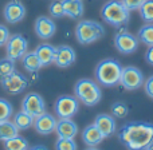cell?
<instances>
[{
	"mask_svg": "<svg viewBox=\"0 0 153 150\" xmlns=\"http://www.w3.org/2000/svg\"><path fill=\"white\" fill-rule=\"evenodd\" d=\"M118 140L128 150H145L153 143V123L128 122L118 130Z\"/></svg>",
	"mask_w": 153,
	"mask_h": 150,
	"instance_id": "6da1fadb",
	"label": "cell"
},
{
	"mask_svg": "<svg viewBox=\"0 0 153 150\" xmlns=\"http://www.w3.org/2000/svg\"><path fill=\"white\" fill-rule=\"evenodd\" d=\"M122 66L117 59L108 58L101 61L95 67V79L100 84L105 87H114L120 83Z\"/></svg>",
	"mask_w": 153,
	"mask_h": 150,
	"instance_id": "7a4b0ae2",
	"label": "cell"
},
{
	"mask_svg": "<svg viewBox=\"0 0 153 150\" xmlns=\"http://www.w3.org/2000/svg\"><path fill=\"white\" fill-rule=\"evenodd\" d=\"M101 16L113 27L126 26L130 20V11L122 4L121 0H109L101 10Z\"/></svg>",
	"mask_w": 153,
	"mask_h": 150,
	"instance_id": "3957f363",
	"label": "cell"
},
{
	"mask_svg": "<svg viewBox=\"0 0 153 150\" xmlns=\"http://www.w3.org/2000/svg\"><path fill=\"white\" fill-rule=\"evenodd\" d=\"M74 94L76 99L82 102L85 106H95L102 99V91L98 83H95L91 79H79L74 86Z\"/></svg>",
	"mask_w": 153,
	"mask_h": 150,
	"instance_id": "277c9868",
	"label": "cell"
},
{
	"mask_svg": "<svg viewBox=\"0 0 153 150\" xmlns=\"http://www.w3.org/2000/svg\"><path fill=\"white\" fill-rule=\"evenodd\" d=\"M105 35V28L95 20H81L75 27V38L81 44H90Z\"/></svg>",
	"mask_w": 153,
	"mask_h": 150,
	"instance_id": "5b68a950",
	"label": "cell"
},
{
	"mask_svg": "<svg viewBox=\"0 0 153 150\" xmlns=\"http://www.w3.org/2000/svg\"><path fill=\"white\" fill-rule=\"evenodd\" d=\"M144 74L138 67L136 66H126L122 67V72H121V78H120V84H122V87L129 91L137 90L140 87L144 86Z\"/></svg>",
	"mask_w": 153,
	"mask_h": 150,
	"instance_id": "8992f818",
	"label": "cell"
},
{
	"mask_svg": "<svg viewBox=\"0 0 153 150\" xmlns=\"http://www.w3.org/2000/svg\"><path fill=\"white\" fill-rule=\"evenodd\" d=\"M54 110L59 118H71L79 110V100L75 95H61L55 100Z\"/></svg>",
	"mask_w": 153,
	"mask_h": 150,
	"instance_id": "52a82bcc",
	"label": "cell"
},
{
	"mask_svg": "<svg viewBox=\"0 0 153 150\" xmlns=\"http://www.w3.org/2000/svg\"><path fill=\"white\" fill-rule=\"evenodd\" d=\"M0 83H1V87L4 89L5 92L16 95L23 92L28 87V79L24 75H22L20 72L13 71L11 75L0 79Z\"/></svg>",
	"mask_w": 153,
	"mask_h": 150,
	"instance_id": "ba28073f",
	"label": "cell"
},
{
	"mask_svg": "<svg viewBox=\"0 0 153 150\" xmlns=\"http://www.w3.org/2000/svg\"><path fill=\"white\" fill-rule=\"evenodd\" d=\"M138 43H140V40L128 31H120L114 36V46H116L117 51L124 54V55H129V54L137 51Z\"/></svg>",
	"mask_w": 153,
	"mask_h": 150,
	"instance_id": "9c48e42d",
	"label": "cell"
},
{
	"mask_svg": "<svg viewBox=\"0 0 153 150\" xmlns=\"http://www.w3.org/2000/svg\"><path fill=\"white\" fill-rule=\"evenodd\" d=\"M5 46H7V58L12 59V61H18V59L23 58V55L27 52L28 42L23 35L15 34L11 35Z\"/></svg>",
	"mask_w": 153,
	"mask_h": 150,
	"instance_id": "30bf717a",
	"label": "cell"
},
{
	"mask_svg": "<svg viewBox=\"0 0 153 150\" xmlns=\"http://www.w3.org/2000/svg\"><path fill=\"white\" fill-rule=\"evenodd\" d=\"M22 111L30 114L31 117H38L40 114L46 113V103L42 95L36 92H30L22 100Z\"/></svg>",
	"mask_w": 153,
	"mask_h": 150,
	"instance_id": "8fae6325",
	"label": "cell"
},
{
	"mask_svg": "<svg viewBox=\"0 0 153 150\" xmlns=\"http://www.w3.org/2000/svg\"><path fill=\"white\" fill-rule=\"evenodd\" d=\"M3 13H4L5 21L11 24H16L20 20H23L26 16V7L19 0H11L10 3L5 4Z\"/></svg>",
	"mask_w": 153,
	"mask_h": 150,
	"instance_id": "7c38bea8",
	"label": "cell"
},
{
	"mask_svg": "<svg viewBox=\"0 0 153 150\" xmlns=\"http://www.w3.org/2000/svg\"><path fill=\"white\" fill-rule=\"evenodd\" d=\"M76 59V54L74 48L70 46L62 44L55 47V58H54V63L61 69H66L70 67Z\"/></svg>",
	"mask_w": 153,
	"mask_h": 150,
	"instance_id": "4fadbf2b",
	"label": "cell"
},
{
	"mask_svg": "<svg viewBox=\"0 0 153 150\" xmlns=\"http://www.w3.org/2000/svg\"><path fill=\"white\" fill-rule=\"evenodd\" d=\"M34 127L39 134L48 135V134L55 132L56 119H55V117H53L51 114L43 113V114H40V115H38L34 118Z\"/></svg>",
	"mask_w": 153,
	"mask_h": 150,
	"instance_id": "5bb4252c",
	"label": "cell"
},
{
	"mask_svg": "<svg viewBox=\"0 0 153 150\" xmlns=\"http://www.w3.org/2000/svg\"><path fill=\"white\" fill-rule=\"evenodd\" d=\"M56 26L47 16H39L35 20V32L43 40H48L55 35Z\"/></svg>",
	"mask_w": 153,
	"mask_h": 150,
	"instance_id": "9a60e30c",
	"label": "cell"
},
{
	"mask_svg": "<svg viewBox=\"0 0 153 150\" xmlns=\"http://www.w3.org/2000/svg\"><path fill=\"white\" fill-rule=\"evenodd\" d=\"M55 133L58 138H74L78 134V127L71 118H59V121H56Z\"/></svg>",
	"mask_w": 153,
	"mask_h": 150,
	"instance_id": "2e32d148",
	"label": "cell"
},
{
	"mask_svg": "<svg viewBox=\"0 0 153 150\" xmlns=\"http://www.w3.org/2000/svg\"><path fill=\"white\" fill-rule=\"evenodd\" d=\"M94 125L98 127L103 137H110L114 132H116V119L114 117L109 115V114H98L95 117Z\"/></svg>",
	"mask_w": 153,
	"mask_h": 150,
	"instance_id": "e0dca14e",
	"label": "cell"
},
{
	"mask_svg": "<svg viewBox=\"0 0 153 150\" xmlns=\"http://www.w3.org/2000/svg\"><path fill=\"white\" fill-rule=\"evenodd\" d=\"M103 138L105 137H103L102 133L98 130V127L95 126L94 123L86 126L85 127V130L82 132V140H83V142L86 143L87 146L100 145V143L103 141Z\"/></svg>",
	"mask_w": 153,
	"mask_h": 150,
	"instance_id": "ac0fdd59",
	"label": "cell"
},
{
	"mask_svg": "<svg viewBox=\"0 0 153 150\" xmlns=\"http://www.w3.org/2000/svg\"><path fill=\"white\" fill-rule=\"evenodd\" d=\"M65 10V16H69L70 19H79L83 15V1L82 0H62Z\"/></svg>",
	"mask_w": 153,
	"mask_h": 150,
	"instance_id": "d6986e66",
	"label": "cell"
},
{
	"mask_svg": "<svg viewBox=\"0 0 153 150\" xmlns=\"http://www.w3.org/2000/svg\"><path fill=\"white\" fill-rule=\"evenodd\" d=\"M35 54L38 55L40 63L43 66H48V64L54 63V58H55V47L48 43H42L36 47Z\"/></svg>",
	"mask_w": 153,
	"mask_h": 150,
	"instance_id": "ffe728a7",
	"label": "cell"
},
{
	"mask_svg": "<svg viewBox=\"0 0 153 150\" xmlns=\"http://www.w3.org/2000/svg\"><path fill=\"white\" fill-rule=\"evenodd\" d=\"M22 63H23V67L27 70L28 72L34 74V72H38L42 67V63H40L38 55L35 54V51H31V52H26L22 58Z\"/></svg>",
	"mask_w": 153,
	"mask_h": 150,
	"instance_id": "44dd1931",
	"label": "cell"
},
{
	"mask_svg": "<svg viewBox=\"0 0 153 150\" xmlns=\"http://www.w3.org/2000/svg\"><path fill=\"white\" fill-rule=\"evenodd\" d=\"M4 149L5 150H28L30 145L26 138L18 134L15 137L10 138V140L4 141Z\"/></svg>",
	"mask_w": 153,
	"mask_h": 150,
	"instance_id": "7402d4cb",
	"label": "cell"
},
{
	"mask_svg": "<svg viewBox=\"0 0 153 150\" xmlns=\"http://www.w3.org/2000/svg\"><path fill=\"white\" fill-rule=\"evenodd\" d=\"M18 127L15 126L13 122H11L10 119L7 121H1L0 122V140L1 141H7L10 138L18 135Z\"/></svg>",
	"mask_w": 153,
	"mask_h": 150,
	"instance_id": "603a6c76",
	"label": "cell"
},
{
	"mask_svg": "<svg viewBox=\"0 0 153 150\" xmlns=\"http://www.w3.org/2000/svg\"><path fill=\"white\" fill-rule=\"evenodd\" d=\"M13 123L18 127V130H27L34 125V117H31L24 111H19L13 117Z\"/></svg>",
	"mask_w": 153,
	"mask_h": 150,
	"instance_id": "cb8c5ba5",
	"label": "cell"
},
{
	"mask_svg": "<svg viewBox=\"0 0 153 150\" xmlns=\"http://www.w3.org/2000/svg\"><path fill=\"white\" fill-rule=\"evenodd\" d=\"M137 39L140 40L141 43L146 44L148 47L153 46V23H148L141 27L140 31H138Z\"/></svg>",
	"mask_w": 153,
	"mask_h": 150,
	"instance_id": "d4e9b609",
	"label": "cell"
},
{
	"mask_svg": "<svg viewBox=\"0 0 153 150\" xmlns=\"http://www.w3.org/2000/svg\"><path fill=\"white\" fill-rule=\"evenodd\" d=\"M15 70V61L10 58H3L0 59V79L5 78V76L11 75Z\"/></svg>",
	"mask_w": 153,
	"mask_h": 150,
	"instance_id": "484cf974",
	"label": "cell"
},
{
	"mask_svg": "<svg viewBox=\"0 0 153 150\" xmlns=\"http://www.w3.org/2000/svg\"><path fill=\"white\" fill-rule=\"evenodd\" d=\"M140 15L146 23H153V0H145L143 5L138 8Z\"/></svg>",
	"mask_w": 153,
	"mask_h": 150,
	"instance_id": "4316f807",
	"label": "cell"
},
{
	"mask_svg": "<svg viewBox=\"0 0 153 150\" xmlns=\"http://www.w3.org/2000/svg\"><path fill=\"white\" fill-rule=\"evenodd\" d=\"M111 115L116 118H125L129 114V107L124 102H114L110 107Z\"/></svg>",
	"mask_w": 153,
	"mask_h": 150,
	"instance_id": "83f0119b",
	"label": "cell"
},
{
	"mask_svg": "<svg viewBox=\"0 0 153 150\" xmlns=\"http://www.w3.org/2000/svg\"><path fill=\"white\" fill-rule=\"evenodd\" d=\"M12 113H13L12 105H11L7 99L0 98V122L10 119V117L12 115Z\"/></svg>",
	"mask_w": 153,
	"mask_h": 150,
	"instance_id": "f1b7e54d",
	"label": "cell"
},
{
	"mask_svg": "<svg viewBox=\"0 0 153 150\" xmlns=\"http://www.w3.org/2000/svg\"><path fill=\"white\" fill-rule=\"evenodd\" d=\"M55 150H76V142L74 138H58Z\"/></svg>",
	"mask_w": 153,
	"mask_h": 150,
	"instance_id": "f546056e",
	"label": "cell"
},
{
	"mask_svg": "<svg viewBox=\"0 0 153 150\" xmlns=\"http://www.w3.org/2000/svg\"><path fill=\"white\" fill-rule=\"evenodd\" d=\"M50 15L55 19L63 18L65 16V10H63V4H62V0H54L50 4Z\"/></svg>",
	"mask_w": 153,
	"mask_h": 150,
	"instance_id": "4dcf8cb0",
	"label": "cell"
},
{
	"mask_svg": "<svg viewBox=\"0 0 153 150\" xmlns=\"http://www.w3.org/2000/svg\"><path fill=\"white\" fill-rule=\"evenodd\" d=\"M121 1L129 11H136L145 3V0H121Z\"/></svg>",
	"mask_w": 153,
	"mask_h": 150,
	"instance_id": "1f68e13d",
	"label": "cell"
},
{
	"mask_svg": "<svg viewBox=\"0 0 153 150\" xmlns=\"http://www.w3.org/2000/svg\"><path fill=\"white\" fill-rule=\"evenodd\" d=\"M10 31H8V28L5 26H3V24H0V47L1 46H4L5 43L8 42V39H10Z\"/></svg>",
	"mask_w": 153,
	"mask_h": 150,
	"instance_id": "d6a6232c",
	"label": "cell"
},
{
	"mask_svg": "<svg viewBox=\"0 0 153 150\" xmlns=\"http://www.w3.org/2000/svg\"><path fill=\"white\" fill-rule=\"evenodd\" d=\"M144 90H145L146 95L153 99V75H151L145 82H144Z\"/></svg>",
	"mask_w": 153,
	"mask_h": 150,
	"instance_id": "836d02e7",
	"label": "cell"
},
{
	"mask_svg": "<svg viewBox=\"0 0 153 150\" xmlns=\"http://www.w3.org/2000/svg\"><path fill=\"white\" fill-rule=\"evenodd\" d=\"M145 61H146V63H149L151 66H153V46L148 47V50H146V52H145Z\"/></svg>",
	"mask_w": 153,
	"mask_h": 150,
	"instance_id": "e575fe53",
	"label": "cell"
},
{
	"mask_svg": "<svg viewBox=\"0 0 153 150\" xmlns=\"http://www.w3.org/2000/svg\"><path fill=\"white\" fill-rule=\"evenodd\" d=\"M28 150H47V148H45V146H42V145H38V146H34V148H31Z\"/></svg>",
	"mask_w": 153,
	"mask_h": 150,
	"instance_id": "d590c367",
	"label": "cell"
},
{
	"mask_svg": "<svg viewBox=\"0 0 153 150\" xmlns=\"http://www.w3.org/2000/svg\"><path fill=\"white\" fill-rule=\"evenodd\" d=\"M85 150H100V149H97L95 146H89L87 149H85Z\"/></svg>",
	"mask_w": 153,
	"mask_h": 150,
	"instance_id": "8d00e7d4",
	"label": "cell"
},
{
	"mask_svg": "<svg viewBox=\"0 0 153 150\" xmlns=\"http://www.w3.org/2000/svg\"><path fill=\"white\" fill-rule=\"evenodd\" d=\"M145 150H153V143H152V145H149V146H148V148H146Z\"/></svg>",
	"mask_w": 153,
	"mask_h": 150,
	"instance_id": "74e56055",
	"label": "cell"
}]
</instances>
